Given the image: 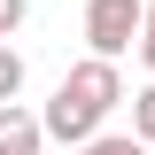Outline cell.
Segmentation results:
<instances>
[{"label": "cell", "mask_w": 155, "mask_h": 155, "mask_svg": "<svg viewBox=\"0 0 155 155\" xmlns=\"http://www.w3.org/2000/svg\"><path fill=\"white\" fill-rule=\"evenodd\" d=\"M16 93H23V54H16V47H0V109H8Z\"/></svg>", "instance_id": "5"}, {"label": "cell", "mask_w": 155, "mask_h": 155, "mask_svg": "<svg viewBox=\"0 0 155 155\" xmlns=\"http://www.w3.org/2000/svg\"><path fill=\"white\" fill-rule=\"evenodd\" d=\"M47 147V116H31V109H0V155H39Z\"/></svg>", "instance_id": "2"}, {"label": "cell", "mask_w": 155, "mask_h": 155, "mask_svg": "<svg viewBox=\"0 0 155 155\" xmlns=\"http://www.w3.org/2000/svg\"><path fill=\"white\" fill-rule=\"evenodd\" d=\"M140 31H147V0H85V39H93L101 62L132 54Z\"/></svg>", "instance_id": "1"}, {"label": "cell", "mask_w": 155, "mask_h": 155, "mask_svg": "<svg viewBox=\"0 0 155 155\" xmlns=\"http://www.w3.org/2000/svg\"><path fill=\"white\" fill-rule=\"evenodd\" d=\"M132 132H140V140L155 147V78H147V85L132 93Z\"/></svg>", "instance_id": "3"}, {"label": "cell", "mask_w": 155, "mask_h": 155, "mask_svg": "<svg viewBox=\"0 0 155 155\" xmlns=\"http://www.w3.org/2000/svg\"><path fill=\"white\" fill-rule=\"evenodd\" d=\"M140 62H147V78H155V31H140Z\"/></svg>", "instance_id": "7"}, {"label": "cell", "mask_w": 155, "mask_h": 155, "mask_svg": "<svg viewBox=\"0 0 155 155\" xmlns=\"http://www.w3.org/2000/svg\"><path fill=\"white\" fill-rule=\"evenodd\" d=\"M147 31H155V0H147Z\"/></svg>", "instance_id": "8"}, {"label": "cell", "mask_w": 155, "mask_h": 155, "mask_svg": "<svg viewBox=\"0 0 155 155\" xmlns=\"http://www.w3.org/2000/svg\"><path fill=\"white\" fill-rule=\"evenodd\" d=\"M78 155H147V140L140 132H101L93 147H78Z\"/></svg>", "instance_id": "4"}, {"label": "cell", "mask_w": 155, "mask_h": 155, "mask_svg": "<svg viewBox=\"0 0 155 155\" xmlns=\"http://www.w3.org/2000/svg\"><path fill=\"white\" fill-rule=\"evenodd\" d=\"M23 16H31V0H0V47L23 31Z\"/></svg>", "instance_id": "6"}]
</instances>
